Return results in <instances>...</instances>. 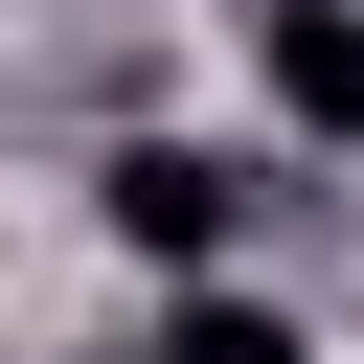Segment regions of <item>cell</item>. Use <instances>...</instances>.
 Here are the masks:
<instances>
[{
    "label": "cell",
    "mask_w": 364,
    "mask_h": 364,
    "mask_svg": "<svg viewBox=\"0 0 364 364\" xmlns=\"http://www.w3.org/2000/svg\"><path fill=\"white\" fill-rule=\"evenodd\" d=\"M228 205H250V182H228L205 136H114V159H91V228H114L136 273H205V250H228Z\"/></svg>",
    "instance_id": "cell-1"
},
{
    "label": "cell",
    "mask_w": 364,
    "mask_h": 364,
    "mask_svg": "<svg viewBox=\"0 0 364 364\" xmlns=\"http://www.w3.org/2000/svg\"><path fill=\"white\" fill-rule=\"evenodd\" d=\"M250 46H273V114L296 136H364V23L341 0H250Z\"/></svg>",
    "instance_id": "cell-2"
},
{
    "label": "cell",
    "mask_w": 364,
    "mask_h": 364,
    "mask_svg": "<svg viewBox=\"0 0 364 364\" xmlns=\"http://www.w3.org/2000/svg\"><path fill=\"white\" fill-rule=\"evenodd\" d=\"M159 364H318V341H296V318H250V296H182V341H159Z\"/></svg>",
    "instance_id": "cell-3"
}]
</instances>
